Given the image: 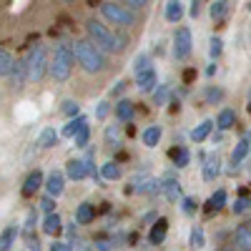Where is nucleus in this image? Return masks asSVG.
<instances>
[{
  "label": "nucleus",
  "instance_id": "obj_6",
  "mask_svg": "<svg viewBox=\"0 0 251 251\" xmlns=\"http://www.w3.org/2000/svg\"><path fill=\"white\" fill-rule=\"evenodd\" d=\"M191 50H194V38H191V30H188L186 25L176 28L174 40H171V55H174L178 63H183V60H188Z\"/></svg>",
  "mask_w": 251,
  "mask_h": 251
},
{
  "label": "nucleus",
  "instance_id": "obj_61",
  "mask_svg": "<svg viewBox=\"0 0 251 251\" xmlns=\"http://www.w3.org/2000/svg\"><path fill=\"white\" fill-rule=\"evenodd\" d=\"M249 141H251V133H249Z\"/></svg>",
  "mask_w": 251,
  "mask_h": 251
},
{
  "label": "nucleus",
  "instance_id": "obj_29",
  "mask_svg": "<svg viewBox=\"0 0 251 251\" xmlns=\"http://www.w3.org/2000/svg\"><path fill=\"white\" fill-rule=\"evenodd\" d=\"M100 176L106 178V181H116L121 176V166L116 161H108V163H103L100 166Z\"/></svg>",
  "mask_w": 251,
  "mask_h": 251
},
{
  "label": "nucleus",
  "instance_id": "obj_37",
  "mask_svg": "<svg viewBox=\"0 0 251 251\" xmlns=\"http://www.w3.org/2000/svg\"><path fill=\"white\" fill-rule=\"evenodd\" d=\"M103 136H106V143L108 146H121V126H106V133H103Z\"/></svg>",
  "mask_w": 251,
  "mask_h": 251
},
{
  "label": "nucleus",
  "instance_id": "obj_56",
  "mask_svg": "<svg viewBox=\"0 0 251 251\" xmlns=\"http://www.w3.org/2000/svg\"><path fill=\"white\" fill-rule=\"evenodd\" d=\"M78 251H91V246H78Z\"/></svg>",
  "mask_w": 251,
  "mask_h": 251
},
{
  "label": "nucleus",
  "instance_id": "obj_62",
  "mask_svg": "<svg viewBox=\"0 0 251 251\" xmlns=\"http://www.w3.org/2000/svg\"><path fill=\"white\" fill-rule=\"evenodd\" d=\"M249 226H251V224H249Z\"/></svg>",
  "mask_w": 251,
  "mask_h": 251
},
{
  "label": "nucleus",
  "instance_id": "obj_49",
  "mask_svg": "<svg viewBox=\"0 0 251 251\" xmlns=\"http://www.w3.org/2000/svg\"><path fill=\"white\" fill-rule=\"evenodd\" d=\"M188 15H191L194 20L201 15V0H191V8H188Z\"/></svg>",
  "mask_w": 251,
  "mask_h": 251
},
{
  "label": "nucleus",
  "instance_id": "obj_3",
  "mask_svg": "<svg viewBox=\"0 0 251 251\" xmlns=\"http://www.w3.org/2000/svg\"><path fill=\"white\" fill-rule=\"evenodd\" d=\"M100 15H103V20H108L116 28H123V30L136 28V13L131 8H126L123 3H116V0L100 3Z\"/></svg>",
  "mask_w": 251,
  "mask_h": 251
},
{
  "label": "nucleus",
  "instance_id": "obj_43",
  "mask_svg": "<svg viewBox=\"0 0 251 251\" xmlns=\"http://www.w3.org/2000/svg\"><path fill=\"white\" fill-rule=\"evenodd\" d=\"M88 138H91V126H86L80 133H75V138H73V143L78 146V149H83V146H88Z\"/></svg>",
  "mask_w": 251,
  "mask_h": 251
},
{
  "label": "nucleus",
  "instance_id": "obj_23",
  "mask_svg": "<svg viewBox=\"0 0 251 251\" xmlns=\"http://www.w3.org/2000/svg\"><path fill=\"white\" fill-rule=\"evenodd\" d=\"M249 151H251V141H249V136L239 138L236 146H234V151H231V163H241V161L249 156Z\"/></svg>",
  "mask_w": 251,
  "mask_h": 251
},
{
  "label": "nucleus",
  "instance_id": "obj_42",
  "mask_svg": "<svg viewBox=\"0 0 251 251\" xmlns=\"http://www.w3.org/2000/svg\"><path fill=\"white\" fill-rule=\"evenodd\" d=\"M118 3H123L126 8H131L136 13V10H146V8H149L151 0H118Z\"/></svg>",
  "mask_w": 251,
  "mask_h": 251
},
{
  "label": "nucleus",
  "instance_id": "obj_20",
  "mask_svg": "<svg viewBox=\"0 0 251 251\" xmlns=\"http://www.w3.org/2000/svg\"><path fill=\"white\" fill-rule=\"evenodd\" d=\"M161 136H163V126H158V123H153V126H149V128L143 131V146L146 149H156L158 146V141H161Z\"/></svg>",
  "mask_w": 251,
  "mask_h": 251
},
{
  "label": "nucleus",
  "instance_id": "obj_59",
  "mask_svg": "<svg viewBox=\"0 0 251 251\" xmlns=\"http://www.w3.org/2000/svg\"><path fill=\"white\" fill-rule=\"evenodd\" d=\"M224 251H239V249H224Z\"/></svg>",
  "mask_w": 251,
  "mask_h": 251
},
{
  "label": "nucleus",
  "instance_id": "obj_1",
  "mask_svg": "<svg viewBox=\"0 0 251 251\" xmlns=\"http://www.w3.org/2000/svg\"><path fill=\"white\" fill-rule=\"evenodd\" d=\"M73 53H75V60H78V66L91 73V75H98V73H106L108 71V55L103 53L93 40L88 38H80L73 43Z\"/></svg>",
  "mask_w": 251,
  "mask_h": 251
},
{
  "label": "nucleus",
  "instance_id": "obj_45",
  "mask_svg": "<svg viewBox=\"0 0 251 251\" xmlns=\"http://www.w3.org/2000/svg\"><path fill=\"white\" fill-rule=\"evenodd\" d=\"M108 113H111V103H108V100H100V103H98V108H96V118L103 121Z\"/></svg>",
  "mask_w": 251,
  "mask_h": 251
},
{
  "label": "nucleus",
  "instance_id": "obj_55",
  "mask_svg": "<svg viewBox=\"0 0 251 251\" xmlns=\"http://www.w3.org/2000/svg\"><path fill=\"white\" fill-rule=\"evenodd\" d=\"M224 141V131H219V133H214V143H221Z\"/></svg>",
  "mask_w": 251,
  "mask_h": 251
},
{
  "label": "nucleus",
  "instance_id": "obj_10",
  "mask_svg": "<svg viewBox=\"0 0 251 251\" xmlns=\"http://www.w3.org/2000/svg\"><path fill=\"white\" fill-rule=\"evenodd\" d=\"M46 194L48 196H53V199H58L60 194H63V188H66V176H63L60 171H53L48 178H46Z\"/></svg>",
  "mask_w": 251,
  "mask_h": 251
},
{
  "label": "nucleus",
  "instance_id": "obj_18",
  "mask_svg": "<svg viewBox=\"0 0 251 251\" xmlns=\"http://www.w3.org/2000/svg\"><path fill=\"white\" fill-rule=\"evenodd\" d=\"M234 126H236V111L234 108H221L219 116H216V128L226 133L228 128H234Z\"/></svg>",
  "mask_w": 251,
  "mask_h": 251
},
{
  "label": "nucleus",
  "instance_id": "obj_14",
  "mask_svg": "<svg viewBox=\"0 0 251 251\" xmlns=\"http://www.w3.org/2000/svg\"><path fill=\"white\" fill-rule=\"evenodd\" d=\"M20 236V226L18 224H8L0 234V251H10L15 246V239Z\"/></svg>",
  "mask_w": 251,
  "mask_h": 251
},
{
  "label": "nucleus",
  "instance_id": "obj_60",
  "mask_svg": "<svg viewBox=\"0 0 251 251\" xmlns=\"http://www.w3.org/2000/svg\"><path fill=\"white\" fill-rule=\"evenodd\" d=\"M249 10H251V3H249Z\"/></svg>",
  "mask_w": 251,
  "mask_h": 251
},
{
  "label": "nucleus",
  "instance_id": "obj_27",
  "mask_svg": "<svg viewBox=\"0 0 251 251\" xmlns=\"http://www.w3.org/2000/svg\"><path fill=\"white\" fill-rule=\"evenodd\" d=\"M224 88H219V86H208L206 88V93H203V98H206V103L208 106H219V103L224 100Z\"/></svg>",
  "mask_w": 251,
  "mask_h": 251
},
{
  "label": "nucleus",
  "instance_id": "obj_38",
  "mask_svg": "<svg viewBox=\"0 0 251 251\" xmlns=\"http://www.w3.org/2000/svg\"><path fill=\"white\" fill-rule=\"evenodd\" d=\"M231 211H234L236 216H241V214L251 211V199H249V196H241V199H236V201H234V206H231Z\"/></svg>",
  "mask_w": 251,
  "mask_h": 251
},
{
  "label": "nucleus",
  "instance_id": "obj_54",
  "mask_svg": "<svg viewBox=\"0 0 251 251\" xmlns=\"http://www.w3.org/2000/svg\"><path fill=\"white\" fill-rule=\"evenodd\" d=\"M66 231H68V239H73V236H75V224H71V226L66 228Z\"/></svg>",
  "mask_w": 251,
  "mask_h": 251
},
{
  "label": "nucleus",
  "instance_id": "obj_36",
  "mask_svg": "<svg viewBox=\"0 0 251 251\" xmlns=\"http://www.w3.org/2000/svg\"><path fill=\"white\" fill-rule=\"evenodd\" d=\"M60 226H63V224H60V216H58V214H48L46 221H43V231H46V234H58Z\"/></svg>",
  "mask_w": 251,
  "mask_h": 251
},
{
  "label": "nucleus",
  "instance_id": "obj_39",
  "mask_svg": "<svg viewBox=\"0 0 251 251\" xmlns=\"http://www.w3.org/2000/svg\"><path fill=\"white\" fill-rule=\"evenodd\" d=\"M224 203H226V191H224V188H219V191L208 199V208H211V211H219Z\"/></svg>",
  "mask_w": 251,
  "mask_h": 251
},
{
  "label": "nucleus",
  "instance_id": "obj_25",
  "mask_svg": "<svg viewBox=\"0 0 251 251\" xmlns=\"http://www.w3.org/2000/svg\"><path fill=\"white\" fill-rule=\"evenodd\" d=\"M163 194L169 201L181 199V181L178 178H163Z\"/></svg>",
  "mask_w": 251,
  "mask_h": 251
},
{
  "label": "nucleus",
  "instance_id": "obj_19",
  "mask_svg": "<svg viewBox=\"0 0 251 251\" xmlns=\"http://www.w3.org/2000/svg\"><path fill=\"white\" fill-rule=\"evenodd\" d=\"M214 126H216V121H211V118H206V121H201L196 128L191 131V141L194 143H203L208 136H211V131H214Z\"/></svg>",
  "mask_w": 251,
  "mask_h": 251
},
{
  "label": "nucleus",
  "instance_id": "obj_4",
  "mask_svg": "<svg viewBox=\"0 0 251 251\" xmlns=\"http://www.w3.org/2000/svg\"><path fill=\"white\" fill-rule=\"evenodd\" d=\"M86 33H88V40H93V43L103 50V53H111V55H118V46H116V35L113 30H108L106 25L100 23V20L96 18H88L86 20Z\"/></svg>",
  "mask_w": 251,
  "mask_h": 251
},
{
  "label": "nucleus",
  "instance_id": "obj_5",
  "mask_svg": "<svg viewBox=\"0 0 251 251\" xmlns=\"http://www.w3.org/2000/svg\"><path fill=\"white\" fill-rule=\"evenodd\" d=\"M25 60H28V78H30V80H43L46 73L50 71L46 46H33V48L28 50Z\"/></svg>",
  "mask_w": 251,
  "mask_h": 251
},
{
  "label": "nucleus",
  "instance_id": "obj_33",
  "mask_svg": "<svg viewBox=\"0 0 251 251\" xmlns=\"http://www.w3.org/2000/svg\"><path fill=\"white\" fill-rule=\"evenodd\" d=\"M169 96H171V86H169V83H163V86H158V88L153 91V106H166V100H169Z\"/></svg>",
  "mask_w": 251,
  "mask_h": 251
},
{
  "label": "nucleus",
  "instance_id": "obj_34",
  "mask_svg": "<svg viewBox=\"0 0 251 251\" xmlns=\"http://www.w3.org/2000/svg\"><path fill=\"white\" fill-rule=\"evenodd\" d=\"M60 113H63V116H68V118H75V116H80V103H78V100H73V98L63 100Z\"/></svg>",
  "mask_w": 251,
  "mask_h": 251
},
{
  "label": "nucleus",
  "instance_id": "obj_41",
  "mask_svg": "<svg viewBox=\"0 0 251 251\" xmlns=\"http://www.w3.org/2000/svg\"><path fill=\"white\" fill-rule=\"evenodd\" d=\"M113 35H116V46H118V53H123L126 48H128V35L123 33V28H116V30H113Z\"/></svg>",
  "mask_w": 251,
  "mask_h": 251
},
{
  "label": "nucleus",
  "instance_id": "obj_35",
  "mask_svg": "<svg viewBox=\"0 0 251 251\" xmlns=\"http://www.w3.org/2000/svg\"><path fill=\"white\" fill-rule=\"evenodd\" d=\"M13 66H15L13 55H10L8 50H0V78H3V75H10Z\"/></svg>",
  "mask_w": 251,
  "mask_h": 251
},
{
  "label": "nucleus",
  "instance_id": "obj_58",
  "mask_svg": "<svg viewBox=\"0 0 251 251\" xmlns=\"http://www.w3.org/2000/svg\"><path fill=\"white\" fill-rule=\"evenodd\" d=\"M63 3H75V0H63Z\"/></svg>",
  "mask_w": 251,
  "mask_h": 251
},
{
  "label": "nucleus",
  "instance_id": "obj_22",
  "mask_svg": "<svg viewBox=\"0 0 251 251\" xmlns=\"http://www.w3.org/2000/svg\"><path fill=\"white\" fill-rule=\"evenodd\" d=\"M58 138H60V133L53 128V126H48V128L40 131V136H38V146H40V149H53V146H58Z\"/></svg>",
  "mask_w": 251,
  "mask_h": 251
},
{
  "label": "nucleus",
  "instance_id": "obj_50",
  "mask_svg": "<svg viewBox=\"0 0 251 251\" xmlns=\"http://www.w3.org/2000/svg\"><path fill=\"white\" fill-rule=\"evenodd\" d=\"M25 244H28V251H40V241H38V236H25Z\"/></svg>",
  "mask_w": 251,
  "mask_h": 251
},
{
  "label": "nucleus",
  "instance_id": "obj_8",
  "mask_svg": "<svg viewBox=\"0 0 251 251\" xmlns=\"http://www.w3.org/2000/svg\"><path fill=\"white\" fill-rule=\"evenodd\" d=\"M8 78H10V86H13L15 91L23 88V86H25V80H30V78H28V60H25V58H18Z\"/></svg>",
  "mask_w": 251,
  "mask_h": 251
},
{
  "label": "nucleus",
  "instance_id": "obj_52",
  "mask_svg": "<svg viewBox=\"0 0 251 251\" xmlns=\"http://www.w3.org/2000/svg\"><path fill=\"white\" fill-rule=\"evenodd\" d=\"M216 73V60H211L208 63V68H206V75H214Z\"/></svg>",
  "mask_w": 251,
  "mask_h": 251
},
{
  "label": "nucleus",
  "instance_id": "obj_13",
  "mask_svg": "<svg viewBox=\"0 0 251 251\" xmlns=\"http://www.w3.org/2000/svg\"><path fill=\"white\" fill-rule=\"evenodd\" d=\"M113 111H116V121L128 123L133 118V113H136V103L128 100V98H121V100H116V108Z\"/></svg>",
  "mask_w": 251,
  "mask_h": 251
},
{
  "label": "nucleus",
  "instance_id": "obj_48",
  "mask_svg": "<svg viewBox=\"0 0 251 251\" xmlns=\"http://www.w3.org/2000/svg\"><path fill=\"white\" fill-rule=\"evenodd\" d=\"M50 251H73V246L68 241H53L50 244Z\"/></svg>",
  "mask_w": 251,
  "mask_h": 251
},
{
  "label": "nucleus",
  "instance_id": "obj_31",
  "mask_svg": "<svg viewBox=\"0 0 251 251\" xmlns=\"http://www.w3.org/2000/svg\"><path fill=\"white\" fill-rule=\"evenodd\" d=\"M224 53V40L219 35H211V40H208V58L211 60H219Z\"/></svg>",
  "mask_w": 251,
  "mask_h": 251
},
{
  "label": "nucleus",
  "instance_id": "obj_7",
  "mask_svg": "<svg viewBox=\"0 0 251 251\" xmlns=\"http://www.w3.org/2000/svg\"><path fill=\"white\" fill-rule=\"evenodd\" d=\"M136 86H138L141 93H153L158 88V71H156V66L136 73Z\"/></svg>",
  "mask_w": 251,
  "mask_h": 251
},
{
  "label": "nucleus",
  "instance_id": "obj_51",
  "mask_svg": "<svg viewBox=\"0 0 251 251\" xmlns=\"http://www.w3.org/2000/svg\"><path fill=\"white\" fill-rule=\"evenodd\" d=\"M96 246H98V251H111L113 249L111 241H96Z\"/></svg>",
  "mask_w": 251,
  "mask_h": 251
},
{
  "label": "nucleus",
  "instance_id": "obj_32",
  "mask_svg": "<svg viewBox=\"0 0 251 251\" xmlns=\"http://www.w3.org/2000/svg\"><path fill=\"white\" fill-rule=\"evenodd\" d=\"M188 244H191V249H203V246H206V234H203L201 226H194V228H191Z\"/></svg>",
  "mask_w": 251,
  "mask_h": 251
},
{
  "label": "nucleus",
  "instance_id": "obj_9",
  "mask_svg": "<svg viewBox=\"0 0 251 251\" xmlns=\"http://www.w3.org/2000/svg\"><path fill=\"white\" fill-rule=\"evenodd\" d=\"M201 174H203V181H216V178H219V174H221V161H219V153H208V156H206Z\"/></svg>",
  "mask_w": 251,
  "mask_h": 251
},
{
  "label": "nucleus",
  "instance_id": "obj_2",
  "mask_svg": "<svg viewBox=\"0 0 251 251\" xmlns=\"http://www.w3.org/2000/svg\"><path fill=\"white\" fill-rule=\"evenodd\" d=\"M75 63V53H73V43H58L53 48V58H50V75L55 83H66L71 78Z\"/></svg>",
  "mask_w": 251,
  "mask_h": 251
},
{
  "label": "nucleus",
  "instance_id": "obj_15",
  "mask_svg": "<svg viewBox=\"0 0 251 251\" xmlns=\"http://www.w3.org/2000/svg\"><path fill=\"white\" fill-rule=\"evenodd\" d=\"M43 186H46L43 174H40L38 169H35V171H30V174H28V178H25V183H23V196H33V194H35V191H40Z\"/></svg>",
  "mask_w": 251,
  "mask_h": 251
},
{
  "label": "nucleus",
  "instance_id": "obj_53",
  "mask_svg": "<svg viewBox=\"0 0 251 251\" xmlns=\"http://www.w3.org/2000/svg\"><path fill=\"white\" fill-rule=\"evenodd\" d=\"M156 219H158V216H156V211H151V214H146V216H143V221H146V224H149V221H156Z\"/></svg>",
  "mask_w": 251,
  "mask_h": 251
},
{
  "label": "nucleus",
  "instance_id": "obj_44",
  "mask_svg": "<svg viewBox=\"0 0 251 251\" xmlns=\"http://www.w3.org/2000/svg\"><path fill=\"white\" fill-rule=\"evenodd\" d=\"M40 211H46V214H55V199L46 194L43 199H40Z\"/></svg>",
  "mask_w": 251,
  "mask_h": 251
},
{
  "label": "nucleus",
  "instance_id": "obj_11",
  "mask_svg": "<svg viewBox=\"0 0 251 251\" xmlns=\"http://www.w3.org/2000/svg\"><path fill=\"white\" fill-rule=\"evenodd\" d=\"M66 174H68V178H73V181H83V178L88 176L86 158H71V161L66 163Z\"/></svg>",
  "mask_w": 251,
  "mask_h": 251
},
{
  "label": "nucleus",
  "instance_id": "obj_46",
  "mask_svg": "<svg viewBox=\"0 0 251 251\" xmlns=\"http://www.w3.org/2000/svg\"><path fill=\"white\" fill-rule=\"evenodd\" d=\"M181 208H183V214H186V216H194V214H196V201H194L191 196H186Z\"/></svg>",
  "mask_w": 251,
  "mask_h": 251
},
{
  "label": "nucleus",
  "instance_id": "obj_28",
  "mask_svg": "<svg viewBox=\"0 0 251 251\" xmlns=\"http://www.w3.org/2000/svg\"><path fill=\"white\" fill-rule=\"evenodd\" d=\"M93 221V206L91 203H80L75 208V224H91Z\"/></svg>",
  "mask_w": 251,
  "mask_h": 251
},
{
  "label": "nucleus",
  "instance_id": "obj_17",
  "mask_svg": "<svg viewBox=\"0 0 251 251\" xmlns=\"http://www.w3.org/2000/svg\"><path fill=\"white\" fill-rule=\"evenodd\" d=\"M163 18L169 20L171 25H176L178 20L183 18V3H181V0H166V8H163Z\"/></svg>",
  "mask_w": 251,
  "mask_h": 251
},
{
  "label": "nucleus",
  "instance_id": "obj_40",
  "mask_svg": "<svg viewBox=\"0 0 251 251\" xmlns=\"http://www.w3.org/2000/svg\"><path fill=\"white\" fill-rule=\"evenodd\" d=\"M35 224H38V211H30V214L25 216V224H23V236H30V234H33Z\"/></svg>",
  "mask_w": 251,
  "mask_h": 251
},
{
  "label": "nucleus",
  "instance_id": "obj_24",
  "mask_svg": "<svg viewBox=\"0 0 251 251\" xmlns=\"http://www.w3.org/2000/svg\"><path fill=\"white\" fill-rule=\"evenodd\" d=\"M166 228H169V221H166V219H156V224H153V228H151V234H149V241H151L153 246L163 244V239H166Z\"/></svg>",
  "mask_w": 251,
  "mask_h": 251
},
{
  "label": "nucleus",
  "instance_id": "obj_12",
  "mask_svg": "<svg viewBox=\"0 0 251 251\" xmlns=\"http://www.w3.org/2000/svg\"><path fill=\"white\" fill-rule=\"evenodd\" d=\"M231 241H234V249H239V251H251V226H249V224L239 226L236 231H234V236H231Z\"/></svg>",
  "mask_w": 251,
  "mask_h": 251
},
{
  "label": "nucleus",
  "instance_id": "obj_26",
  "mask_svg": "<svg viewBox=\"0 0 251 251\" xmlns=\"http://www.w3.org/2000/svg\"><path fill=\"white\" fill-rule=\"evenodd\" d=\"M169 156H171V161L176 163V169H186L188 161H191V153H188L183 146H176V149H171Z\"/></svg>",
  "mask_w": 251,
  "mask_h": 251
},
{
  "label": "nucleus",
  "instance_id": "obj_57",
  "mask_svg": "<svg viewBox=\"0 0 251 251\" xmlns=\"http://www.w3.org/2000/svg\"><path fill=\"white\" fill-rule=\"evenodd\" d=\"M249 106H251V88H249Z\"/></svg>",
  "mask_w": 251,
  "mask_h": 251
},
{
  "label": "nucleus",
  "instance_id": "obj_21",
  "mask_svg": "<svg viewBox=\"0 0 251 251\" xmlns=\"http://www.w3.org/2000/svg\"><path fill=\"white\" fill-rule=\"evenodd\" d=\"M208 15H211L214 23H224L226 15H228V0H214L208 5Z\"/></svg>",
  "mask_w": 251,
  "mask_h": 251
},
{
  "label": "nucleus",
  "instance_id": "obj_30",
  "mask_svg": "<svg viewBox=\"0 0 251 251\" xmlns=\"http://www.w3.org/2000/svg\"><path fill=\"white\" fill-rule=\"evenodd\" d=\"M151 66H153V63H151V55H149V53H138V55L133 58V63H131L133 75L141 73V71H146V68H151Z\"/></svg>",
  "mask_w": 251,
  "mask_h": 251
},
{
  "label": "nucleus",
  "instance_id": "obj_16",
  "mask_svg": "<svg viewBox=\"0 0 251 251\" xmlns=\"http://www.w3.org/2000/svg\"><path fill=\"white\" fill-rule=\"evenodd\" d=\"M88 126V118L86 116H75V118H68V123L63 126V131L60 136H66V138H75V133H80L83 128Z\"/></svg>",
  "mask_w": 251,
  "mask_h": 251
},
{
  "label": "nucleus",
  "instance_id": "obj_47",
  "mask_svg": "<svg viewBox=\"0 0 251 251\" xmlns=\"http://www.w3.org/2000/svg\"><path fill=\"white\" fill-rule=\"evenodd\" d=\"M123 91H126V80H116V83H113V88H111V98L123 96Z\"/></svg>",
  "mask_w": 251,
  "mask_h": 251
}]
</instances>
